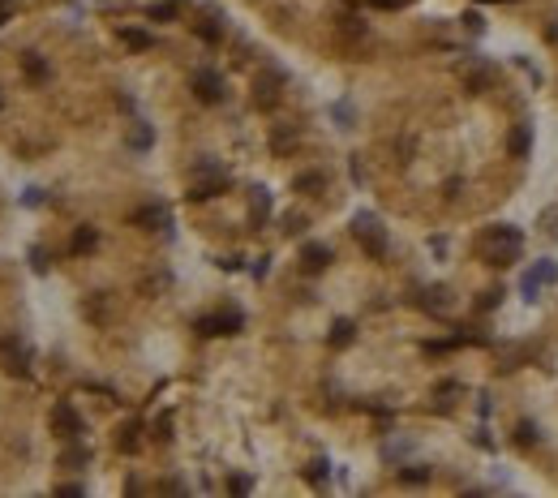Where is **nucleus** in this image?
<instances>
[{
	"instance_id": "obj_1",
	"label": "nucleus",
	"mask_w": 558,
	"mask_h": 498,
	"mask_svg": "<svg viewBox=\"0 0 558 498\" xmlns=\"http://www.w3.org/2000/svg\"><path fill=\"white\" fill-rule=\"evenodd\" d=\"M477 249H481V258H485L489 266H507V262L520 258V249H524V232L511 228V224H494V228L481 232Z\"/></svg>"
},
{
	"instance_id": "obj_2",
	"label": "nucleus",
	"mask_w": 558,
	"mask_h": 498,
	"mask_svg": "<svg viewBox=\"0 0 558 498\" xmlns=\"http://www.w3.org/2000/svg\"><path fill=\"white\" fill-rule=\"evenodd\" d=\"M352 237L365 245L369 258H382V254H386V232H382V224H378V215L361 211V215L352 219Z\"/></svg>"
},
{
	"instance_id": "obj_3",
	"label": "nucleus",
	"mask_w": 558,
	"mask_h": 498,
	"mask_svg": "<svg viewBox=\"0 0 558 498\" xmlns=\"http://www.w3.org/2000/svg\"><path fill=\"white\" fill-rule=\"evenodd\" d=\"M241 326H245L241 309H223V314H215V318H198V331H202V336H237Z\"/></svg>"
},
{
	"instance_id": "obj_4",
	"label": "nucleus",
	"mask_w": 558,
	"mask_h": 498,
	"mask_svg": "<svg viewBox=\"0 0 558 498\" xmlns=\"http://www.w3.org/2000/svg\"><path fill=\"white\" fill-rule=\"evenodd\" d=\"M554 280H558V266H554V262H537V266L524 275V284H520L524 301H537V292H541L545 284H554Z\"/></svg>"
},
{
	"instance_id": "obj_5",
	"label": "nucleus",
	"mask_w": 558,
	"mask_h": 498,
	"mask_svg": "<svg viewBox=\"0 0 558 498\" xmlns=\"http://www.w3.org/2000/svg\"><path fill=\"white\" fill-rule=\"evenodd\" d=\"M194 95H198L202 103H219V99H223V78H219L215 69H198V73H194Z\"/></svg>"
},
{
	"instance_id": "obj_6",
	"label": "nucleus",
	"mask_w": 558,
	"mask_h": 498,
	"mask_svg": "<svg viewBox=\"0 0 558 498\" xmlns=\"http://www.w3.org/2000/svg\"><path fill=\"white\" fill-rule=\"evenodd\" d=\"M52 425L61 429V438H78V434H82V417H78L69 404H56V408H52Z\"/></svg>"
},
{
	"instance_id": "obj_7",
	"label": "nucleus",
	"mask_w": 558,
	"mask_h": 498,
	"mask_svg": "<svg viewBox=\"0 0 558 498\" xmlns=\"http://www.w3.org/2000/svg\"><path fill=\"white\" fill-rule=\"evenodd\" d=\"M489 82H494V69H489V65H468V69H464V86H468L473 95L489 90Z\"/></svg>"
},
{
	"instance_id": "obj_8",
	"label": "nucleus",
	"mask_w": 558,
	"mask_h": 498,
	"mask_svg": "<svg viewBox=\"0 0 558 498\" xmlns=\"http://www.w3.org/2000/svg\"><path fill=\"white\" fill-rule=\"evenodd\" d=\"M223 185H228V177H223V172H215V177H206V181H194L189 198H194V202H206V198H215Z\"/></svg>"
},
{
	"instance_id": "obj_9",
	"label": "nucleus",
	"mask_w": 558,
	"mask_h": 498,
	"mask_svg": "<svg viewBox=\"0 0 558 498\" xmlns=\"http://www.w3.org/2000/svg\"><path fill=\"white\" fill-rule=\"evenodd\" d=\"M301 262H305V271H322L331 262V245H305L301 249Z\"/></svg>"
},
{
	"instance_id": "obj_10",
	"label": "nucleus",
	"mask_w": 558,
	"mask_h": 498,
	"mask_svg": "<svg viewBox=\"0 0 558 498\" xmlns=\"http://www.w3.org/2000/svg\"><path fill=\"white\" fill-rule=\"evenodd\" d=\"M22 73L30 82H47V61L39 57V52H26V57H22Z\"/></svg>"
},
{
	"instance_id": "obj_11",
	"label": "nucleus",
	"mask_w": 558,
	"mask_h": 498,
	"mask_svg": "<svg viewBox=\"0 0 558 498\" xmlns=\"http://www.w3.org/2000/svg\"><path fill=\"white\" fill-rule=\"evenodd\" d=\"M507 146H511V155H516V159H528V150H533V134H528V125H516Z\"/></svg>"
},
{
	"instance_id": "obj_12",
	"label": "nucleus",
	"mask_w": 558,
	"mask_h": 498,
	"mask_svg": "<svg viewBox=\"0 0 558 498\" xmlns=\"http://www.w3.org/2000/svg\"><path fill=\"white\" fill-rule=\"evenodd\" d=\"M121 43H125V47H133V52H146L155 39H150L146 30H133V26H125V30H121Z\"/></svg>"
},
{
	"instance_id": "obj_13",
	"label": "nucleus",
	"mask_w": 558,
	"mask_h": 498,
	"mask_svg": "<svg viewBox=\"0 0 558 498\" xmlns=\"http://www.w3.org/2000/svg\"><path fill=\"white\" fill-rule=\"evenodd\" d=\"M352 336H357V326H352L348 318H340V322H335V331H331V344L344 348V344H352Z\"/></svg>"
},
{
	"instance_id": "obj_14",
	"label": "nucleus",
	"mask_w": 558,
	"mask_h": 498,
	"mask_svg": "<svg viewBox=\"0 0 558 498\" xmlns=\"http://www.w3.org/2000/svg\"><path fill=\"white\" fill-rule=\"evenodd\" d=\"M95 245H99V232L95 228H78L73 232V254H90Z\"/></svg>"
},
{
	"instance_id": "obj_15",
	"label": "nucleus",
	"mask_w": 558,
	"mask_h": 498,
	"mask_svg": "<svg viewBox=\"0 0 558 498\" xmlns=\"http://www.w3.org/2000/svg\"><path fill=\"white\" fill-rule=\"evenodd\" d=\"M275 86H279V78H258V103H262V107H271V103L279 99Z\"/></svg>"
},
{
	"instance_id": "obj_16",
	"label": "nucleus",
	"mask_w": 558,
	"mask_h": 498,
	"mask_svg": "<svg viewBox=\"0 0 558 498\" xmlns=\"http://www.w3.org/2000/svg\"><path fill=\"white\" fill-rule=\"evenodd\" d=\"M133 224H167V211H163V206H142V211L133 215Z\"/></svg>"
},
{
	"instance_id": "obj_17",
	"label": "nucleus",
	"mask_w": 558,
	"mask_h": 498,
	"mask_svg": "<svg viewBox=\"0 0 558 498\" xmlns=\"http://www.w3.org/2000/svg\"><path fill=\"white\" fill-rule=\"evenodd\" d=\"M266 215H271V194L266 189H254V224H262Z\"/></svg>"
},
{
	"instance_id": "obj_18",
	"label": "nucleus",
	"mask_w": 558,
	"mask_h": 498,
	"mask_svg": "<svg viewBox=\"0 0 558 498\" xmlns=\"http://www.w3.org/2000/svg\"><path fill=\"white\" fill-rule=\"evenodd\" d=\"M117 442H121V451H138V425H125Z\"/></svg>"
},
{
	"instance_id": "obj_19",
	"label": "nucleus",
	"mask_w": 558,
	"mask_h": 498,
	"mask_svg": "<svg viewBox=\"0 0 558 498\" xmlns=\"http://www.w3.org/2000/svg\"><path fill=\"white\" fill-rule=\"evenodd\" d=\"M297 189H301V194H314V189H322V177H318V172H305V177H297Z\"/></svg>"
},
{
	"instance_id": "obj_20",
	"label": "nucleus",
	"mask_w": 558,
	"mask_h": 498,
	"mask_svg": "<svg viewBox=\"0 0 558 498\" xmlns=\"http://www.w3.org/2000/svg\"><path fill=\"white\" fill-rule=\"evenodd\" d=\"M194 30H198V39H206V43H219V39H223V35H219V26H210V22H198Z\"/></svg>"
},
{
	"instance_id": "obj_21",
	"label": "nucleus",
	"mask_w": 558,
	"mask_h": 498,
	"mask_svg": "<svg viewBox=\"0 0 558 498\" xmlns=\"http://www.w3.org/2000/svg\"><path fill=\"white\" fill-rule=\"evenodd\" d=\"M90 456H86V447H73V451H65L61 456V464H69V468H78V464H86Z\"/></svg>"
},
{
	"instance_id": "obj_22",
	"label": "nucleus",
	"mask_w": 558,
	"mask_h": 498,
	"mask_svg": "<svg viewBox=\"0 0 558 498\" xmlns=\"http://www.w3.org/2000/svg\"><path fill=\"white\" fill-rule=\"evenodd\" d=\"M146 13H150L155 22H172V18H177V9H172V5H150Z\"/></svg>"
},
{
	"instance_id": "obj_23",
	"label": "nucleus",
	"mask_w": 558,
	"mask_h": 498,
	"mask_svg": "<svg viewBox=\"0 0 558 498\" xmlns=\"http://www.w3.org/2000/svg\"><path fill=\"white\" fill-rule=\"evenodd\" d=\"M516 442H520V447H533V425H528V421L516 425Z\"/></svg>"
},
{
	"instance_id": "obj_24",
	"label": "nucleus",
	"mask_w": 558,
	"mask_h": 498,
	"mask_svg": "<svg viewBox=\"0 0 558 498\" xmlns=\"http://www.w3.org/2000/svg\"><path fill=\"white\" fill-rule=\"evenodd\" d=\"M284 232H292V237L305 232V215H288V219H284Z\"/></svg>"
},
{
	"instance_id": "obj_25",
	"label": "nucleus",
	"mask_w": 558,
	"mask_h": 498,
	"mask_svg": "<svg viewBox=\"0 0 558 498\" xmlns=\"http://www.w3.org/2000/svg\"><path fill=\"white\" fill-rule=\"evenodd\" d=\"M129 142H133L138 150H146V146H150V129H133V138H129Z\"/></svg>"
},
{
	"instance_id": "obj_26",
	"label": "nucleus",
	"mask_w": 558,
	"mask_h": 498,
	"mask_svg": "<svg viewBox=\"0 0 558 498\" xmlns=\"http://www.w3.org/2000/svg\"><path fill=\"white\" fill-rule=\"evenodd\" d=\"M464 26H468V30H485V18H481V13H464Z\"/></svg>"
},
{
	"instance_id": "obj_27",
	"label": "nucleus",
	"mask_w": 558,
	"mask_h": 498,
	"mask_svg": "<svg viewBox=\"0 0 558 498\" xmlns=\"http://www.w3.org/2000/svg\"><path fill=\"white\" fill-rule=\"evenodd\" d=\"M322 477H326V460H314L309 464V481H322Z\"/></svg>"
},
{
	"instance_id": "obj_28",
	"label": "nucleus",
	"mask_w": 558,
	"mask_h": 498,
	"mask_svg": "<svg viewBox=\"0 0 558 498\" xmlns=\"http://www.w3.org/2000/svg\"><path fill=\"white\" fill-rule=\"evenodd\" d=\"M228 490H232V494H245V490H249V477H232Z\"/></svg>"
},
{
	"instance_id": "obj_29",
	"label": "nucleus",
	"mask_w": 558,
	"mask_h": 498,
	"mask_svg": "<svg viewBox=\"0 0 558 498\" xmlns=\"http://www.w3.org/2000/svg\"><path fill=\"white\" fill-rule=\"evenodd\" d=\"M545 39H550V43H554V47H558V18H554V22H550V26H545Z\"/></svg>"
},
{
	"instance_id": "obj_30",
	"label": "nucleus",
	"mask_w": 558,
	"mask_h": 498,
	"mask_svg": "<svg viewBox=\"0 0 558 498\" xmlns=\"http://www.w3.org/2000/svg\"><path fill=\"white\" fill-rule=\"evenodd\" d=\"M374 9H400V0H369Z\"/></svg>"
},
{
	"instance_id": "obj_31",
	"label": "nucleus",
	"mask_w": 558,
	"mask_h": 498,
	"mask_svg": "<svg viewBox=\"0 0 558 498\" xmlns=\"http://www.w3.org/2000/svg\"><path fill=\"white\" fill-rule=\"evenodd\" d=\"M485 5H489V0H485Z\"/></svg>"
}]
</instances>
